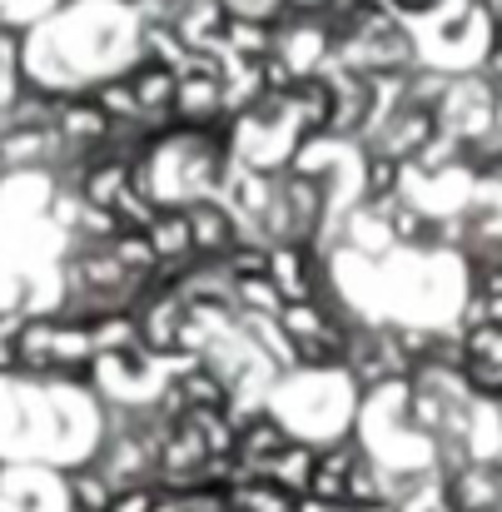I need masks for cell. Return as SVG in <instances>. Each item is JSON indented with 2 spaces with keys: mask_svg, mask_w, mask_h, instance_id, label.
Wrapping results in <instances>:
<instances>
[{
  "mask_svg": "<svg viewBox=\"0 0 502 512\" xmlns=\"http://www.w3.org/2000/svg\"><path fill=\"white\" fill-rule=\"evenodd\" d=\"M20 319H0V368H10V363H20Z\"/></svg>",
  "mask_w": 502,
  "mask_h": 512,
  "instance_id": "cell-1",
  "label": "cell"
}]
</instances>
